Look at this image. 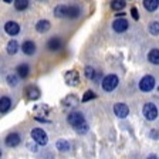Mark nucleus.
Returning a JSON list of instances; mask_svg holds the SVG:
<instances>
[{
  "label": "nucleus",
  "mask_w": 159,
  "mask_h": 159,
  "mask_svg": "<svg viewBox=\"0 0 159 159\" xmlns=\"http://www.w3.org/2000/svg\"><path fill=\"white\" fill-rule=\"evenodd\" d=\"M149 33L153 34V36H158L159 34V21H153V23L149 24Z\"/></svg>",
  "instance_id": "26"
},
{
  "label": "nucleus",
  "mask_w": 159,
  "mask_h": 159,
  "mask_svg": "<svg viewBox=\"0 0 159 159\" xmlns=\"http://www.w3.org/2000/svg\"><path fill=\"white\" fill-rule=\"evenodd\" d=\"M67 121H68V124H70V125H73L74 128H77V126L85 124L84 115L81 112H73V114H70L68 118H67Z\"/></svg>",
  "instance_id": "5"
},
{
  "label": "nucleus",
  "mask_w": 159,
  "mask_h": 159,
  "mask_svg": "<svg viewBox=\"0 0 159 159\" xmlns=\"http://www.w3.org/2000/svg\"><path fill=\"white\" fill-rule=\"evenodd\" d=\"M74 129H75V132H78V134H85L87 131H88V125H87V124H83V125L77 126V128H74Z\"/></svg>",
  "instance_id": "31"
},
{
  "label": "nucleus",
  "mask_w": 159,
  "mask_h": 159,
  "mask_svg": "<svg viewBox=\"0 0 159 159\" xmlns=\"http://www.w3.org/2000/svg\"><path fill=\"white\" fill-rule=\"evenodd\" d=\"M80 14V9L77 6H68V10H67V17H73V19H75V17H78Z\"/></svg>",
  "instance_id": "23"
},
{
  "label": "nucleus",
  "mask_w": 159,
  "mask_h": 159,
  "mask_svg": "<svg viewBox=\"0 0 159 159\" xmlns=\"http://www.w3.org/2000/svg\"><path fill=\"white\" fill-rule=\"evenodd\" d=\"M10 105H11V101H10V98H7V97H2V99H0V112L4 114L9 111Z\"/></svg>",
  "instance_id": "17"
},
{
  "label": "nucleus",
  "mask_w": 159,
  "mask_h": 159,
  "mask_svg": "<svg viewBox=\"0 0 159 159\" xmlns=\"http://www.w3.org/2000/svg\"><path fill=\"white\" fill-rule=\"evenodd\" d=\"M148 60L152 64H156V66H158L159 64V50L158 48L151 50V51L148 53Z\"/></svg>",
  "instance_id": "19"
},
{
  "label": "nucleus",
  "mask_w": 159,
  "mask_h": 159,
  "mask_svg": "<svg viewBox=\"0 0 159 159\" xmlns=\"http://www.w3.org/2000/svg\"><path fill=\"white\" fill-rule=\"evenodd\" d=\"M4 30H6V33L10 34V36H16L20 31V26L16 21H7V23L4 24Z\"/></svg>",
  "instance_id": "10"
},
{
  "label": "nucleus",
  "mask_w": 159,
  "mask_h": 159,
  "mask_svg": "<svg viewBox=\"0 0 159 159\" xmlns=\"http://www.w3.org/2000/svg\"><path fill=\"white\" fill-rule=\"evenodd\" d=\"M61 104H63L64 107H75L77 104H78V98H77L75 95H67L66 98L61 101Z\"/></svg>",
  "instance_id": "15"
},
{
  "label": "nucleus",
  "mask_w": 159,
  "mask_h": 159,
  "mask_svg": "<svg viewBox=\"0 0 159 159\" xmlns=\"http://www.w3.org/2000/svg\"><path fill=\"white\" fill-rule=\"evenodd\" d=\"M31 138L34 139V142L39 143V145H46L48 142V138H47V134L44 132L41 128H34L31 131Z\"/></svg>",
  "instance_id": "3"
},
{
  "label": "nucleus",
  "mask_w": 159,
  "mask_h": 159,
  "mask_svg": "<svg viewBox=\"0 0 159 159\" xmlns=\"http://www.w3.org/2000/svg\"><path fill=\"white\" fill-rule=\"evenodd\" d=\"M21 50H23V53L27 54V56H33L36 53V44L33 41H24L23 46H21Z\"/></svg>",
  "instance_id": "13"
},
{
  "label": "nucleus",
  "mask_w": 159,
  "mask_h": 159,
  "mask_svg": "<svg viewBox=\"0 0 159 159\" xmlns=\"http://www.w3.org/2000/svg\"><path fill=\"white\" fill-rule=\"evenodd\" d=\"M24 93H26V97H27V98L31 99V101H33V99H37V98L40 97V91H39V88H37V87H33V85L27 87Z\"/></svg>",
  "instance_id": "12"
},
{
  "label": "nucleus",
  "mask_w": 159,
  "mask_h": 159,
  "mask_svg": "<svg viewBox=\"0 0 159 159\" xmlns=\"http://www.w3.org/2000/svg\"><path fill=\"white\" fill-rule=\"evenodd\" d=\"M17 51H19V43H17L16 40L9 41V44H7V53L13 56V54H16Z\"/></svg>",
  "instance_id": "21"
},
{
  "label": "nucleus",
  "mask_w": 159,
  "mask_h": 159,
  "mask_svg": "<svg viewBox=\"0 0 159 159\" xmlns=\"http://www.w3.org/2000/svg\"><path fill=\"white\" fill-rule=\"evenodd\" d=\"M14 6H16L17 10H24L29 6V2L27 0H17V2H14Z\"/></svg>",
  "instance_id": "27"
},
{
  "label": "nucleus",
  "mask_w": 159,
  "mask_h": 159,
  "mask_svg": "<svg viewBox=\"0 0 159 159\" xmlns=\"http://www.w3.org/2000/svg\"><path fill=\"white\" fill-rule=\"evenodd\" d=\"M67 10H68V6H64V4L57 6L56 9H54V16L56 17H66L67 16Z\"/></svg>",
  "instance_id": "20"
},
{
  "label": "nucleus",
  "mask_w": 159,
  "mask_h": 159,
  "mask_svg": "<svg viewBox=\"0 0 159 159\" xmlns=\"http://www.w3.org/2000/svg\"><path fill=\"white\" fill-rule=\"evenodd\" d=\"M119 84V80L116 75H114V74H109V75L104 77L102 83H101V87H102L104 91H107V93H111V91H114V89L118 87Z\"/></svg>",
  "instance_id": "1"
},
{
  "label": "nucleus",
  "mask_w": 159,
  "mask_h": 159,
  "mask_svg": "<svg viewBox=\"0 0 159 159\" xmlns=\"http://www.w3.org/2000/svg\"><path fill=\"white\" fill-rule=\"evenodd\" d=\"M128 21L125 19H115L112 21V29L115 30L116 33H124L128 30Z\"/></svg>",
  "instance_id": "9"
},
{
  "label": "nucleus",
  "mask_w": 159,
  "mask_h": 159,
  "mask_svg": "<svg viewBox=\"0 0 159 159\" xmlns=\"http://www.w3.org/2000/svg\"><path fill=\"white\" fill-rule=\"evenodd\" d=\"M64 80H66V83L68 84V85L75 87V85H78V83H80V75L75 70H70V71L66 73Z\"/></svg>",
  "instance_id": "7"
},
{
  "label": "nucleus",
  "mask_w": 159,
  "mask_h": 159,
  "mask_svg": "<svg viewBox=\"0 0 159 159\" xmlns=\"http://www.w3.org/2000/svg\"><path fill=\"white\" fill-rule=\"evenodd\" d=\"M95 75H97L95 70H94L93 67H87V68H85V77H87V78L94 80V78H95Z\"/></svg>",
  "instance_id": "28"
},
{
  "label": "nucleus",
  "mask_w": 159,
  "mask_h": 159,
  "mask_svg": "<svg viewBox=\"0 0 159 159\" xmlns=\"http://www.w3.org/2000/svg\"><path fill=\"white\" fill-rule=\"evenodd\" d=\"M148 159H158V156H156V155H149Z\"/></svg>",
  "instance_id": "33"
},
{
  "label": "nucleus",
  "mask_w": 159,
  "mask_h": 159,
  "mask_svg": "<svg viewBox=\"0 0 159 159\" xmlns=\"http://www.w3.org/2000/svg\"><path fill=\"white\" fill-rule=\"evenodd\" d=\"M143 116H145L148 121H155L156 116H158V108H156L155 104L148 102L143 105Z\"/></svg>",
  "instance_id": "2"
},
{
  "label": "nucleus",
  "mask_w": 159,
  "mask_h": 159,
  "mask_svg": "<svg viewBox=\"0 0 159 159\" xmlns=\"http://www.w3.org/2000/svg\"><path fill=\"white\" fill-rule=\"evenodd\" d=\"M7 83H9V85L16 87L17 84H19V81H17V77H14V75H9V77H7Z\"/></svg>",
  "instance_id": "30"
},
{
  "label": "nucleus",
  "mask_w": 159,
  "mask_h": 159,
  "mask_svg": "<svg viewBox=\"0 0 159 159\" xmlns=\"http://www.w3.org/2000/svg\"><path fill=\"white\" fill-rule=\"evenodd\" d=\"M131 13H132V17L135 20L139 19V14H138V10H136V7H132V9H131Z\"/></svg>",
  "instance_id": "32"
},
{
  "label": "nucleus",
  "mask_w": 159,
  "mask_h": 159,
  "mask_svg": "<svg viewBox=\"0 0 159 159\" xmlns=\"http://www.w3.org/2000/svg\"><path fill=\"white\" fill-rule=\"evenodd\" d=\"M48 29H50V21L48 20H40V21H37L36 30L39 31V33H44V31H47Z\"/></svg>",
  "instance_id": "18"
},
{
  "label": "nucleus",
  "mask_w": 159,
  "mask_h": 159,
  "mask_svg": "<svg viewBox=\"0 0 159 159\" xmlns=\"http://www.w3.org/2000/svg\"><path fill=\"white\" fill-rule=\"evenodd\" d=\"M143 7H145L148 11H153L159 7V0H143Z\"/></svg>",
  "instance_id": "16"
},
{
  "label": "nucleus",
  "mask_w": 159,
  "mask_h": 159,
  "mask_svg": "<svg viewBox=\"0 0 159 159\" xmlns=\"http://www.w3.org/2000/svg\"><path fill=\"white\" fill-rule=\"evenodd\" d=\"M93 98H95V93H93L91 89H88L83 97V102H87V101H89V99H93Z\"/></svg>",
  "instance_id": "29"
},
{
  "label": "nucleus",
  "mask_w": 159,
  "mask_h": 159,
  "mask_svg": "<svg viewBox=\"0 0 159 159\" xmlns=\"http://www.w3.org/2000/svg\"><path fill=\"white\" fill-rule=\"evenodd\" d=\"M126 6V2H124V0H115V2H112L111 3V9L112 10H122L124 7Z\"/></svg>",
  "instance_id": "24"
},
{
  "label": "nucleus",
  "mask_w": 159,
  "mask_h": 159,
  "mask_svg": "<svg viewBox=\"0 0 159 159\" xmlns=\"http://www.w3.org/2000/svg\"><path fill=\"white\" fill-rule=\"evenodd\" d=\"M47 47H48V50H51V51H56V50H58L60 47H61V40H60L58 37H51V39L48 40V43H47Z\"/></svg>",
  "instance_id": "14"
},
{
  "label": "nucleus",
  "mask_w": 159,
  "mask_h": 159,
  "mask_svg": "<svg viewBox=\"0 0 159 159\" xmlns=\"http://www.w3.org/2000/svg\"><path fill=\"white\" fill-rule=\"evenodd\" d=\"M50 112V108L47 105H39L34 108V118L37 119V121H43V122H48L46 118H43V116H47Z\"/></svg>",
  "instance_id": "6"
},
{
  "label": "nucleus",
  "mask_w": 159,
  "mask_h": 159,
  "mask_svg": "<svg viewBox=\"0 0 159 159\" xmlns=\"http://www.w3.org/2000/svg\"><path fill=\"white\" fill-rule=\"evenodd\" d=\"M56 145H57V148H58L60 151H63V152H66V151L70 149V143L67 142V141H64V139H60Z\"/></svg>",
  "instance_id": "25"
},
{
  "label": "nucleus",
  "mask_w": 159,
  "mask_h": 159,
  "mask_svg": "<svg viewBox=\"0 0 159 159\" xmlns=\"http://www.w3.org/2000/svg\"><path fill=\"white\" fill-rule=\"evenodd\" d=\"M6 145L10 146V148H14V146H17L20 143V135L19 134H9V135L6 136Z\"/></svg>",
  "instance_id": "11"
},
{
  "label": "nucleus",
  "mask_w": 159,
  "mask_h": 159,
  "mask_svg": "<svg viewBox=\"0 0 159 159\" xmlns=\"http://www.w3.org/2000/svg\"><path fill=\"white\" fill-rule=\"evenodd\" d=\"M17 74H19L21 78H26L29 75V66L27 64H21V66L17 67Z\"/></svg>",
  "instance_id": "22"
},
{
  "label": "nucleus",
  "mask_w": 159,
  "mask_h": 159,
  "mask_svg": "<svg viewBox=\"0 0 159 159\" xmlns=\"http://www.w3.org/2000/svg\"><path fill=\"white\" fill-rule=\"evenodd\" d=\"M114 112H115V115L118 116V118H125L129 114V108H128V105H125L124 102H118L114 105Z\"/></svg>",
  "instance_id": "8"
},
{
  "label": "nucleus",
  "mask_w": 159,
  "mask_h": 159,
  "mask_svg": "<svg viewBox=\"0 0 159 159\" xmlns=\"http://www.w3.org/2000/svg\"><path fill=\"white\" fill-rule=\"evenodd\" d=\"M153 87H155V78L152 75H145L141 81H139V88L143 93H149L152 91Z\"/></svg>",
  "instance_id": "4"
}]
</instances>
